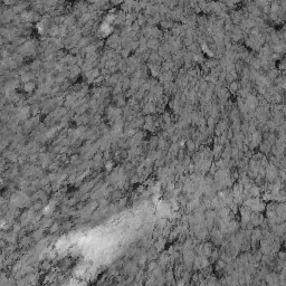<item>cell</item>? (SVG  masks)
I'll list each match as a JSON object with an SVG mask.
<instances>
[{
  "instance_id": "1",
  "label": "cell",
  "mask_w": 286,
  "mask_h": 286,
  "mask_svg": "<svg viewBox=\"0 0 286 286\" xmlns=\"http://www.w3.org/2000/svg\"><path fill=\"white\" fill-rule=\"evenodd\" d=\"M160 42L158 38H154V37H150L148 39V48L152 50H158L160 48Z\"/></svg>"
},
{
  "instance_id": "3",
  "label": "cell",
  "mask_w": 286,
  "mask_h": 286,
  "mask_svg": "<svg viewBox=\"0 0 286 286\" xmlns=\"http://www.w3.org/2000/svg\"><path fill=\"white\" fill-rule=\"evenodd\" d=\"M24 88H25V91L28 92V93H31V92L34 91L35 88H36V84H35L34 82H26L25 83V86H24Z\"/></svg>"
},
{
  "instance_id": "2",
  "label": "cell",
  "mask_w": 286,
  "mask_h": 286,
  "mask_svg": "<svg viewBox=\"0 0 286 286\" xmlns=\"http://www.w3.org/2000/svg\"><path fill=\"white\" fill-rule=\"evenodd\" d=\"M228 90L230 93L236 94V93H238V91L240 90V83H238L237 80H234V82H231V83H229Z\"/></svg>"
},
{
  "instance_id": "5",
  "label": "cell",
  "mask_w": 286,
  "mask_h": 286,
  "mask_svg": "<svg viewBox=\"0 0 286 286\" xmlns=\"http://www.w3.org/2000/svg\"><path fill=\"white\" fill-rule=\"evenodd\" d=\"M124 1V0H110V2L112 4V6H118L121 5Z\"/></svg>"
},
{
  "instance_id": "4",
  "label": "cell",
  "mask_w": 286,
  "mask_h": 286,
  "mask_svg": "<svg viewBox=\"0 0 286 286\" xmlns=\"http://www.w3.org/2000/svg\"><path fill=\"white\" fill-rule=\"evenodd\" d=\"M137 2L141 5V7L143 8V9H144V8H146L150 4H151V1H150V0H137Z\"/></svg>"
}]
</instances>
